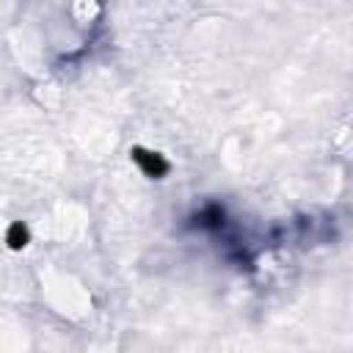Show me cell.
I'll use <instances>...</instances> for the list:
<instances>
[{
    "label": "cell",
    "instance_id": "obj_2",
    "mask_svg": "<svg viewBox=\"0 0 353 353\" xmlns=\"http://www.w3.org/2000/svg\"><path fill=\"white\" fill-rule=\"evenodd\" d=\"M25 240H28V232H25V226H11V232H8V243H11V248H19V245H25Z\"/></svg>",
    "mask_w": 353,
    "mask_h": 353
},
{
    "label": "cell",
    "instance_id": "obj_1",
    "mask_svg": "<svg viewBox=\"0 0 353 353\" xmlns=\"http://www.w3.org/2000/svg\"><path fill=\"white\" fill-rule=\"evenodd\" d=\"M132 157H135V163L143 168V174H146V176H163V174L168 171V163H165V160H163V154H157V152L132 149Z\"/></svg>",
    "mask_w": 353,
    "mask_h": 353
}]
</instances>
